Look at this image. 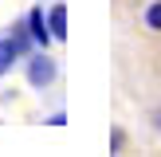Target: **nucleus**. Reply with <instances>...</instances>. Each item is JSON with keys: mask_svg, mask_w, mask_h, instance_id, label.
<instances>
[{"mask_svg": "<svg viewBox=\"0 0 161 157\" xmlns=\"http://www.w3.org/2000/svg\"><path fill=\"white\" fill-rule=\"evenodd\" d=\"M146 28L149 31H161V0H153V4L146 8Z\"/></svg>", "mask_w": 161, "mask_h": 157, "instance_id": "obj_6", "label": "nucleus"}, {"mask_svg": "<svg viewBox=\"0 0 161 157\" xmlns=\"http://www.w3.org/2000/svg\"><path fill=\"white\" fill-rule=\"evenodd\" d=\"M24 20H28V31H31V39H36V47H47V43H51V28H47L43 8H31Z\"/></svg>", "mask_w": 161, "mask_h": 157, "instance_id": "obj_2", "label": "nucleus"}, {"mask_svg": "<svg viewBox=\"0 0 161 157\" xmlns=\"http://www.w3.org/2000/svg\"><path fill=\"white\" fill-rule=\"evenodd\" d=\"M8 39L16 43V51H20L24 59H28V55H31V47H36V39H31V31H28V20H16L12 28H8Z\"/></svg>", "mask_w": 161, "mask_h": 157, "instance_id": "obj_4", "label": "nucleus"}, {"mask_svg": "<svg viewBox=\"0 0 161 157\" xmlns=\"http://www.w3.org/2000/svg\"><path fill=\"white\" fill-rule=\"evenodd\" d=\"M16 59H24V55L16 51V43L8 35H0V75H8V71L16 67Z\"/></svg>", "mask_w": 161, "mask_h": 157, "instance_id": "obj_5", "label": "nucleus"}, {"mask_svg": "<svg viewBox=\"0 0 161 157\" xmlns=\"http://www.w3.org/2000/svg\"><path fill=\"white\" fill-rule=\"evenodd\" d=\"M55 75H59V67H55V59L47 55V47H43V51H31V55H28V83L36 86V90L51 86V83H55Z\"/></svg>", "mask_w": 161, "mask_h": 157, "instance_id": "obj_1", "label": "nucleus"}, {"mask_svg": "<svg viewBox=\"0 0 161 157\" xmlns=\"http://www.w3.org/2000/svg\"><path fill=\"white\" fill-rule=\"evenodd\" d=\"M47 28H51L55 43L67 39V4H51V8H47Z\"/></svg>", "mask_w": 161, "mask_h": 157, "instance_id": "obj_3", "label": "nucleus"}, {"mask_svg": "<svg viewBox=\"0 0 161 157\" xmlns=\"http://www.w3.org/2000/svg\"><path fill=\"white\" fill-rule=\"evenodd\" d=\"M153 126H157V130H161V110H157V114H153Z\"/></svg>", "mask_w": 161, "mask_h": 157, "instance_id": "obj_7", "label": "nucleus"}]
</instances>
